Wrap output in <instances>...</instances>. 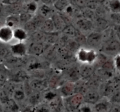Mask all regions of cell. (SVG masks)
<instances>
[{
    "instance_id": "6da1fadb",
    "label": "cell",
    "mask_w": 120,
    "mask_h": 112,
    "mask_svg": "<svg viewBox=\"0 0 120 112\" xmlns=\"http://www.w3.org/2000/svg\"><path fill=\"white\" fill-rule=\"evenodd\" d=\"M101 50L106 55L114 57L120 53V41L117 37L111 38L105 41L102 46Z\"/></svg>"
},
{
    "instance_id": "7a4b0ae2",
    "label": "cell",
    "mask_w": 120,
    "mask_h": 112,
    "mask_svg": "<svg viewBox=\"0 0 120 112\" xmlns=\"http://www.w3.org/2000/svg\"><path fill=\"white\" fill-rule=\"evenodd\" d=\"M98 55L94 49L79 48L77 50V59L82 63L92 65L97 60Z\"/></svg>"
},
{
    "instance_id": "3957f363",
    "label": "cell",
    "mask_w": 120,
    "mask_h": 112,
    "mask_svg": "<svg viewBox=\"0 0 120 112\" xmlns=\"http://www.w3.org/2000/svg\"><path fill=\"white\" fill-rule=\"evenodd\" d=\"M103 42V34L100 32L91 33L87 37L86 43L92 48H98Z\"/></svg>"
},
{
    "instance_id": "277c9868",
    "label": "cell",
    "mask_w": 120,
    "mask_h": 112,
    "mask_svg": "<svg viewBox=\"0 0 120 112\" xmlns=\"http://www.w3.org/2000/svg\"><path fill=\"white\" fill-rule=\"evenodd\" d=\"M83 96L84 102L87 104H96L100 99L99 93L93 88L88 89Z\"/></svg>"
},
{
    "instance_id": "5b68a950",
    "label": "cell",
    "mask_w": 120,
    "mask_h": 112,
    "mask_svg": "<svg viewBox=\"0 0 120 112\" xmlns=\"http://www.w3.org/2000/svg\"><path fill=\"white\" fill-rule=\"evenodd\" d=\"M67 97H68V106L71 109H78L84 101L83 95L80 93L73 94Z\"/></svg>"
},
{
    "instance_id": "8992f818",
    "label": "cell",
    "mask_w": 120,
    "mask_h": 112,
    "mask_svg": "<svg viewBox=\"0 0 120 112\" xmlns=\"http://www.w3.org/2000/svg\"><path fill=\"white\" fill-rule=\"evenodd\" d=\"M14 38V30L8 26H5L0 28V41L4 43H8Z\"/></svg>"
},
{
    "instance_id": "52a82bcc",
    "label": "cell",
    "mask_w": 120,
    "mask_h": 112,
    "mask_svg": "<svg viewBox=\"0 0 120 112\" xmlns=\"http://www.w3.org/2000/svg\"><path fill=\"white\" fill-rule=\"evenodd\" d=\"M11 52L15 56L21 57L23 56L28 53V48L22 42L15 43L11 46Z\"/></svg>"
},
{
    "instance_id": "ba28073f",
    "label": "cell",
    "mask_w": 120,
    "mask_h": 112,
    "mask_svg": "<svg viewBox=\"0 0 120 112\" xmlns=\"http://www.w3.org/2000/svg\"><path fill=\"white\" fill-rule=\"evenodd\" d=\"M45 48L43 43L34 42L29 46L28 48V53L30 55L39 56L44 52Z\"/></svg>"
},
{
    "instance_id": "9c48e42d",
    "label": "cell",
    "mask_w": 120,
    "mask_h": 112,
    "mask_svg": "<svg viewBox=\"0 0 120 112\" xmlns=\"http://www.w3.org/2000/svg\"><path fill=\"white\" fill-rule=\"evenodd\" d=\"M52 19L54 25H55L56 30L57 31H62L63 30L66 26L67 25L66 22L64 20V18L60 15L59 14H54L52 16Z\"/></svg>"
},
{
    "instance_id": "30bf717a",
    "label": "cell",
    "mask_w": 120,
    "mask_h": 112,
    "mask_svg": "<svg viewBox=\"0 0 120 112\" xmlns=\"http://www.w3.org/2000/svg\"><path fill=\"white\" fill-rule=\"evenodd\" d=\"M29 85L32 90H34L38 92L43 91L48 88V84L46 82L42 79H38L32 81Z\"/></svg>"
},
{
    "instance_id": "8fae6325",
    "label": "cell",
    "mask_w": 120,
    "mask_h": 112,
    "mask_svg": "<svg viewBox=\"0 0 120 112\" xmlns=\"http://www.w3.org/2000/svg\"><path fill=\"white\" fill-rule=\"evenodd\" d=\"M76 25L79 31H90L93 27V24L91 20L88 18L79 19L76 22Z\"/></svg>"
},
{
    "instance_id": "7c38bea8",
    "label": "cell",
    "mask_w": 120,
    "mask_h": 112,
    "mask_svg": "<svg viewBox=\"0 0 120 112\" xmlns=\"http://www.w3.org/2000/svg\"><path fill=\"white\" fill-rule=\"evenodd\" d=\"M80 75L84 79L89 78L93 76L94 72V68L91 66V64L83 63V65L79 69Z\"/></svg>"
},
{
    "instance_id": "4fadbf2b",
    "label": "cell",
    "mask_w": 120,
    "mask_h": 112,
    "mask_svg": "<svg viewBox=\"0 0 120 112\" xmlns=\"http://www.w3.org/2000/svg\"><path fill=\"white\" fill-rule=\"evenodd\" d=\"M40 29L41 31L45 34L54 32L55 30H56V28L52 18L45 20L40 27Z\"/></svg>"
},
{
    "instance_id": "5bb4252c",
    "label": "cell",
    "mask_w": 120,
    "mask_h": 112,
    "mask_svg": "<svg viewBox=\"0 0 120 112\" xmlns=\"http://www.w3.org/2000/svg\"><path fill=\"white\" fill-rule=\"evenodd\" d=\"M75 85L74 83L69 82L64 84L61 88V93L65 97H69L73 95L75 92Z\"/></svg>"
},
{
    "instance_id": "9a60e30c",
    "label": "cell",
    "mask_w": 120,
    "mask_h": 112,
    "mask_svg": "<svg viewBox=\"0 0 120 112\" xmlns=\"http://www.w3.org/2000/svg\"><path fill=\"white\" fill-rule=\"evenodd\" d=\"M14 38L17 39L19 42H22L26 39L28 38V33L25 29L21 28H17L14 29Z\"/></svg>"
},
{
    "instance_id": "2e32d148",
    "label": "cell",
    "mask_w": 120,
    "mask_h": 112,
    "mask_svg": "<svg viewBox=\"0 0 120 112\" xmlns=\"http://www.w3.org/2000/svg\"><path fill=\"white\" fill-rule=\"evenodd\" d=\"M62 32L68 37L75 38V36H76V35L78 33L79 31L77 29H76L73 25L68 24L66 26L65 28L63 29Z\"/></svg>"
},
{
    "instance_id": "e0dca14e",
    "label": "cell",
    "mask_w": 120,
    "mask_h": 112,
    "mask_svg": "<svg viewBox=\"0 0 120 112\" xmlns=\"http://www.w3.org/2000/svg\"><path fill=\"white\" fill-rule=\"evenodd\" d=\"M70 4V1L69 0H56L53 4L55 8L60 11H65L67 7Z\"/></svg>"
},
{
    "instance_id": "ac0fdd59",
    "label": "cell",
    "mask_w": 120,
    "mask_h": 112,
    "mask_svg": "<svg viewBox=\"0 0 120 112\" xmlns=\"http://www.w3.org/2000/svg\"><path fill=\"white\" fill-rule=\"evenodd\" d=\"M109 7L112 12H120V0H110L109 1Z\"/></svg>"
},
{
    "instance_id": "d6986e66",
    "label": "cell",
    "mask_w": 120,
    "mask_h": 112,
    "mask_svg": "<svg viewBox=\"0 0 120 112\" xmlns=\"http://www.w3.org/2000/svg\"><path fill=\"white\" fill-rule=\"evenodd\" d=\"M32 38L34 42L43 43L46 41V34L41 31V32H36L33 33Z\"/></svg>"
},
{
    "instance_id": "ffe728a7",
    "label": "cell",
    "mask_w": 120,
    "mask_h": 112,
    "mask_svg": "<svg viewBox=\"0 0 120 112\" xmlns=\"http://www.w3.org/2000/svg\"><path fill=\"white\" fill-rule=\"evenodd\" d=\"M111 101L113 103L120 104V83L117 84L114 92L111 96Z\"/></svg>"
},
{
    "instance_id": "44dd1931",
    "label": "cell",
    "mask_w": 120,
    "mask_h": 112,
    "mask_svg": "<svg viewBox=\"0 0 120 112\" xmlns=\"http://www.w3.org/2000/svg\"><path fill=\"white\" fill-rule=\"evenodd\" d=\"M38 9V4L36 3V1H32L28 2L25 5V9L26 10V12L32 14L35 12Z\"/></svg>"
},
{
    "instance_id": "7402d4cb",
    "label": "cell",
    "mask_w": 120,
    "mask_h": 112,
    "mask_svg": "<svg viewBox=\"0 0 120 112\" xmlns=\"http://www.w3.org/2000/svg\"><path fill=\"white\" fill-rule=\"evenodd\" d=\"M25 94L23 89L18 88L14 90V97L16 100H22L25 98Z\"/></svg>"
},
{
    "instance_id": "603a6c76",
    "label": "cell",
    "mask_w": 120,
    "mask_h": 112,
    "mask_svg": "<svg viewBox=\"0 0 120 112\" xmlns=\"http://www.w3.org/2000/svg\"><path fill=\"white\" fill-rule=\"evenodd\" d=\"M39 11L41 16L43 17V16H46L49 15L51 13L52 9L48 5L44 4L40 8Z\"/></svg>"
},
{
    "instance_id": "cb8c5ba5",
    "label": "cell",
    "mask_w": 120,
    "mask_h": 112,
    "mask_svg": "<svg viewBox=\"0 0 120 112\" xmlns=\"http://www.w3.org/2000/svg\"><path fill=\"white\" fill-rule=\"evenodd\" d=\"M58 38L57 35L55 32L46 34V42H48L49 43L56 42L58 40Z\"/></svg>"
},
{
    "instance_id": "d4e9b609",
    "label": "cell",
    "mask_w": 120,
    "mask_h": 112,
    "mask_svg": "<svg viewBox=\"0 0 120 112\" xmlns=\"http://www.w3.org/2000/svg\"><path fill=\"white\" fill-rule=\"evenodd\" d=\"M19 22V19L16 18L12 16V17L9 18L7 21V25L8 27L12 28L13 27H15V26L17 25Z\"/></svg>"
},
{
    "instance_id": "484cf974",
    "label": "cell",
    "mask_w": 120,
    "mask_h": 112,
    "mask_svg": "<svg viewBox=\"0 0 120 112\" xmlns=\"http://www.w3.org/2000/svg\"><path fill=\"white\" fill-rule=\"evenodd\" d=\"M95 109L97 112H105L108 109V105L104 103H98L96 104Z\"/></svg>"
},
{
    "instance_id": "4316f807",
    "label": "cell",
    "mask_w": 120,
    "mask_h": 112,
    "mask_svg": "<svg viewBox=\"0 0 120 112\" xmlns=\"http://www.w3.org/2000/svg\"><path fill=\"white\" fill-rule=\"evenodd\" d=\"M113 62L116 70L120 73V53L114 57Z\"/></svg>"
},
{
    "instance_id": "83f0119b",
    "label": "cell",
    "mask_w": 120,
    "mask_h": 112,
    "mask_svg": "<svg viewBox=\"0 0 120 112\" xmlns=\"http://www.w3.org/2000/svg\"><path fill=\"white\" fill-rule=\"evenodd\" d=\"M97 26L101 29H107L108 28V22L103 18H99L97 20Z\"/></svg>"
},
{
    "instance_id": "f1b7e54d",
    "label": "cell",
    "mask_w": 120,
    "mask_h": 112,
    "mask_svg": "<svg viewBox=\"0 0 120 112\" xmlns=\"http://www.w3.org/2000/svg\"><path fill=\"white\" fill-rule=\"evenodd\" d=\"M88 1L89 0H73L75 4L80 8H83L86 7Z\"/></svg>"
},
{
    "instance_id": "f546056e",
    "label": "cell",
    "mask_w": 120,
    "mask_h": 112,
    "mask_svg": "<svg viewBox=\"0 0 120 112\" xmlns=\"http://www.w3.org/2000/svg\"><path fill=\"white\" fill-rule=\"evenodd\" d=\"M31 18V14L28 12H25L21 15V16H20V20L22 21H25V22H28V21L29 19H30Z\"/></svg>"
},
{
    "instance_id": "4dcf8cb0",
    "label": "cell",
    "mask_w": 120,
    "mask_h": 112,
    "mask_svg": "<svg viewBox=\"0 0 120 112\" xmlns=\"http://www.w3.org/2000/svg\"><path fill=\"white\" fill-rule=\"evenodd\" d=\"M39 99H40V96L39 95L38 93H35V94H33V95H31L30 98V101L31 102V103H38V102L39 101Z\"/></svg>"
},
{
    "instance_id": "1f68e13d",
    "label": "cell",
    "mask_w": 120,
    "mask_h": 112,
    "mask_svg": "<svg viewBox=\"0 0 120 112\" xmlns=\"http://www.w3.org/2000/svg\"><path fill=\"white\" fill-rule=\"evenodd\" d=\"M114 30L116 37L120 41V24L115 25L114 27Z\"/></svg>"
},
{
    "instance_id": "d6a6232c",
    "label": "cell",
    "mask_w": 120,
    "mask_h": 112,
    "mask_svg": "<svg viewBox=\"0 0 120 112\" xmlns=\"http://www.w3.org/2000/svg\"><path fill=\"white\" fill-rule=\"evenodd\" d=\"M79 110L80 112H91V110L90 108V107L86 104H81L80 107L79 108Z\"/></svg>"
},
{
    "instance_id": "836d02e7",
    "label": "cell",
    "mask_w": 120,
    "mask_h": 112,
    "mask_svg": "<svg viewBox=\"0 0 120 112\" xmlns=\"http://www.w3.org/2000/svg\"><path fill=\"white\" fill-rule=\"evenodd\" d=\"M56 97V94L52 92H49L47 93L45 95V99H46L48 100H49V101H51L53 99L55 98Z\"/></svg>"
},
{
    "instance_id": "e575fe53",
    "label": "cell",
    "mask_w": 120,
    "mask_h": 112,
    "mask_svg": "<svg viewBox=\"0 0 120 112\" xmlns=\"http://www.w3.org/2000/svg\"><path fill=\"white\" fill-rule=\"evenodd\" d=\"M5 80V75L2 72H0V85L3 84Z\"/></svg>"
},
{
    "instance_id": "d590c367",
    "label": "cell",
    "mask_w": 120,
    "mask_h": 112,
    "mask_svg": "<svg viewBox=\"0 0 120 112\" xmlns=\"http://www.w3.org/2000/svg\"><path fill=\"white\" fill-rule=\"evenodd\" d=\"M95 3L97 4V5H101L104 4L107 0H93Z\"/></svg>"
},
{
    "instance_id": "8d00e7d4",
    "label": "cell",
    "mask_w": 120,
    "mask_h": 112,
    "mask_svg": "<svg viewBox=\"0 0 120 112\" xmlns=\"http://www.w3.org/2000/svg\"><path fill=\"white\" fill-rule=\"evenodd\" d=\"M40 1H42L44 4H47V5H49L50 4V3L52 2V0H40Z\"/></svg>"
},
{
    "instance_id": "74e56055",
    "label": "cell",
    "mask_w": 120,
    "mask_h": 112,
    "mask_svg": "<svg viewBox=\"0 0 120 112\" xmlns=\"http://www.w3.org/2000/svg\"><path fill=\"white\" fill-rule=\"evenodd\" d=\"M2 5L1 4V3H0V12H1V10H2Z\"/></svg>"
}]
</instances>
